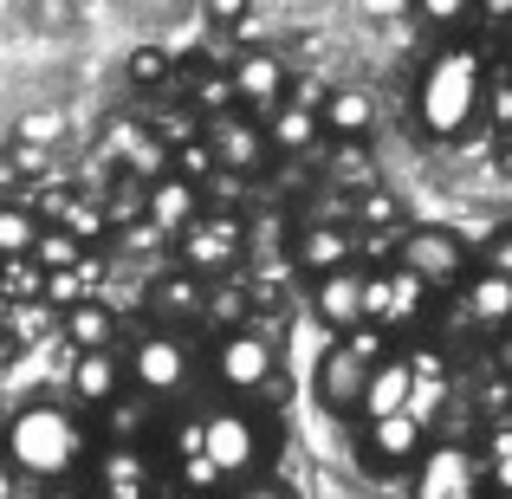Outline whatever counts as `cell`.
Wrapping results in <instances>:
<instances>
[{
  "instance_id": "obj_1",
  "label": "cell",
  "mask_w": 512,
  "mask_h": 499,
  "mask_svg": "<svg viewBox=\"0 0 512 499\" xmlns=\"http://www.w3.org/2000/svg\"><path fill=\"white\" fill-rule=\"evenodd\" d=\"M266 461H273V428L266 415H253V402H221L182 428V480L201 493L240 487V480L266 474Z\"/></svg>"
},
{
  "instance_id": "obj_2",
  "label": "cell",
  "mask_w": 512,
  "mask_h": 499,
  "mask_svg": "<svg viewBox=\"0 0 512 499\" xmlns=\"http://www.w3.org/2000/svg\"><path fill=\"white\" fill-rule=\"evenodd\" d=\"M91 454V428L78 422L72 402H20L0 428V461L13 474L39 480V487H59L85 467Z\"/></svg>"
},
{
  "instance_id": "obj_3",
  "label": "cell",
  "mask_w": 512,
  "mask_h": 499,
  "mask_svg": "<svg viewBox=\"0 0 512 499\" xmlns=\"http://www.w3.org/2000/svg\"><path fill=\"white\" fill-rule=\"evenodd\" d=\"M480 104H487V52L454 39L415 78V124L435 143H461L480 130Z\"/></svg>"
},
{
  "instance_id": "obj_4",
  "label": "cell",
  "mask_w": 512,
  "mask_h": 499,
  "mask_svg": "<svg viewBox=\"0 0 512 499\" xmlns=\"http://www.w3.org/2000/svg\"><path fill=\"white\" fill-rule=\"evenodd\" d=\"M383 350H389V337H383V331H370V325L331 337L325 357H318V370H312V396H318V409L338 415V422H350V415L363 409V389H370V370H376V357H383Z\"/></svg>"
},
{
  "instance_id": "obj_5",
  "label": "cell",
  "mask_w": 512,
  "mask_h": 499,
  "mask_svg": "<svg viewBox=\"0 0 512 499\" xmlns=\"http://www.w3.org/2000/svg\"><path fill=\"white\" fill-rule=\"evenodd\" d=\"M389 253H396L389 266H402V273H409L415 286H428V292L461 286L467 266H474V247H467L454 227H441V221H409V227H396Z\"/></svg>"
},
{
  "instance_id": "obj_6",
  "label": "cell",
  "mask_w": 512,
  "mask_h": 499,
  "mask_svg": "<svg viewBox=\"0 0 512 499\" xmlns=\"http://www.w3.org/2000/svg\"><path fill=\"white\" fill-rule=\"evenodd\" d=\"M124 383L137 389L143 402H175L195 383V350H188L182 331H143L137 344L124 350Z\"/></svg>"
},
{
  "instance_id": "obj_7",
  "label": "cell",
  "mask_w": 512,
  "mask_h": 499,
  "mask_svg": "<svg viewBox=\"0 0 512 499\" xmlns=\"http://www.w3.org/2000/svg\"><path fill=\"white\" fill-rule=\"evenodd\" d=\"M240 260H247V227H240L227 208H201L195 221L175 234V266H182V273H195L201 286L227 279Z\"/></svg>"
},
{
  "instance_id": "obj_8",
  "label": "cell",
  "mask_w": 512,
  "mask_h": 499,
  "mask_svg": "<svg viewBox=\"0 0 512 499\" xmlns=\"http://www.w3.org/2000/svg\"><path fill=\"white\" fill-rule=\"evenodd\" d=\"M428 448V415L422 409H396V415H370L357 435V461L370 480H402Z\"/></svg>"
},
{
  "instance_id": "obj_9",
  "label": "cell",
  "mask_w": 512,
  "mask_h": 499,
  "mask_svg": "<svg viewBox=\"0 0 512 499\" xmlns=\"http://www.w3.org/2000/svg\"><path fill=\"white\" fill-rule=\"evenodd\" d=\"M409 499H487V467L467 441H428L409 467Z\"/></svg>"
},
{
  "instance_id": "obj_10",
  "label": "cell",
  "mask_w": 512,
  "mask_h": 499,
  "mask_svg": "<svg viewBox=\"0 0 512 499\" xmlns=\"http://www.w3.org/2000/svg\"><path fill=\"white\" fill-rule=\"evenodd\" d=\"M273 376H279V350H273V337H266V331L234 325L221 344H214V383H221L234 402L266 396V389H273Z\"/></svg>"
},
{
  "instance_id": "obj_11",
  "label": "cell",
  "mask_w": 512,
  "mask_h": 499,
  "mask_svg": "<svg viewBox=\"0 0 512 499\" xmlns=\"http://www.w3.org/2000/svg\"><path fill=\"white\" fill-rule=\"evenodd\" d=\"M428 299L435 292L428 286H415L402 266H389V260H376V266H363V325L370 331H409V325H422V312H428Z\"/></svg>"
},
{
  "instance_id": "obj_12",
  "label": "cell",
  "mask_w": 512,
  "mask_h": 499,
  "mask_svg": "<svg viewBox=\"0 0 512 499\" xmlns=\"http://www.w3.org/2000/svg\"><path fill=\"white\" fill-rule=\"evenodd\" d=\"M201 143L214 150V169H221V175H260L266 163H273L260 117H247V111H221V117H208Z\"/></svg>"
},
{
  "instance_id": "obj_13",
  "label": "cell",
  "mask_w": 512,
  "mask_h": 499,
  "mask_svg": "<svg viewBox=\"0 0 512 499\" xmlns=\"http://www.w3.org/2000/svg\"><path fill=\"white\" fill-rule=\"evenodd\" d=\"M227 85H234V111L260 117V111H279V104H286L292 72H286L279 52H240V59L227 65Z\"/></svg>"
},
{
  "instance_id": "obj_14",
  "label": "cell",
  "mask_w": 512,
  "mask_h": 499,
  "mask_svg": "<svg viewBox=\"0 0 512 499\" xmlns=\"http://www.w3.org/2000/svg\"><path fill=\"white\" fill-rule=\"evenodd\" d=\"M91 480H98V499H156V467L143 441H104Z\"/></svg>"
},
{
  "instance_id": "obj_15",
  "label": "cell",
  "mask_w": 512,
  "mask_h": 499,
  "mask_svg": "<svg viewBox=\"0 0 512 499\" xmlns=\"http://www.w3.org/2000/svg\"><path fill=\"white\" fill-rule=\"evenodd\" d=\"M65 389H72V409H91L98 415L104 402L124 396V350H72V376H65Z\"/></svg>"
},
{
  "instance_id": "obj_16",
  "label": "cell",
  "mask_w": 512,
  "mask_h": 499,
  "mask_svg": "<svg viewBox=\"0 0 512 499\" xmlns=\"http://www.w3.org/2000/svg\"><path fill=\"white\" fill-rule=\"evenodd\" d=\"M312 318L331 337H344V331L363 325V266H338V273L312 279Z\"/></svg>"
},
{
  "instance_id": "obj_17",
  "label": "cell",
  "mask_w": 512,
  "mask_h": 499,
  "mask_svg": "<svg viewBox=\"0 0 512 499\" xmlns=\"http://www.w3.org/2000/svg\"><path fill=\"white\" fill-rule=\"evenodd\" d=\"M292 260L318 279V273H338V266H363V240L350 234L344 221H312L299 240H292Z\"/></svg>"
},
{
  "instance_id": "obj_18",
  "label": "cell",
  "mask_w": 512,
  "mask_h": 499,
  "mask_svg": "<svg viewBox=\"0 0 512 499\" xmlns=\"http://www.w3.org/2000/svg\"><path fill=\"white\" fill-rule=\"evenodd\" d=\"M201 305H208V286L182 266L150 279V312H156V331H182V325H201Z\"/></svg>"
},
{
  "instance_id": "obj_19",
  "label": "cell",
  "mask_w": 512,
  "mask_h": 499,
  "mask_svg": "<svg viewBox=\"0 0 512 499\" xmlns=\"http://www.w3.org/2000/svg\"><path fill=\"white\" fill-rule=\"evenodd\" d=\"M143 221H150V234H182V227L188 221H195V214H201V188L195 182H182V175H156V182L150 188H143Z\"/></svg>"
},
{
  "instance_id": "obj_20",
  "label": "cell",
  "mask_w": 512,
  "mask_h": 499,
  "mask_svg": "<svg viewBox=\"0 0 512 499\" xmlns=\"http://www.w3.org/2000/svg\"><path fill=\"white\" fill-rule=\"evenodd\" d=\"M396 409H415V363L402 357V350H383L376 370H370V389H363L357 422H370V415H396Z\"/></svg>"
},
{
  "instance_id": "obj_21",
  "label": "cell",
  "mask_w": 512,
  "mask_h": 499,
  "mask_svg": "<svg viewBox=\"0 0 512 499\" xmlns=\"http://www.w3.org/2000/svg\"><path fill=\"white\" fill-rule=\"evenodd\" d=\"M461 312H467V325H480V331H512V286L474 260L467 279H461Z\"/></svg>"
},
{
  "instance_id": "obj_22",
  "label": "cell",
  "mask_w": 512,
  "mask_h": 499,
  "mask_svg": "<svg viewBox=\"0 0 512 499\" xmlns=\"http://www.w3.org/2000/svg\"><path fill=\"white\" fill-rule=\"evenodd\" d=\"M117 150V169L130 175V182H143L150 188L156 175H169V137H156V130H143V124H111V137H104Z\"/></svg>"
},
{
  "instance_id": "obj_23",
  "label": "cell",
  "mask_w": 512,
  "mask_h": 499,
  "mask_svg": "<svg viewBox=\"0 0 512 499\" xmlns=\"http://www.w3.org/2000/svg\"><path fill=\"white\" fill-rule=\"evenodd\" d=\"M318 130H325V137H338V143H363L376 130V98L363 85L325 91V104H318Z\"/></svg>"
},
{
  "instance_id": "obj_24",
  "label": "cell",
  "mask_w": 512,
  "mask_h": 499,
  "mask_svg": "<svg viewBox=\"0 0 512 499\" xmlns=\"http://www.w3.org/2000/svg\"><path fill=\"white\" fill-rule=\"evenodd\" d=\"M39 214H46V227L72 234L78 247H85V240H104V234H111V214H104V201L72 195V188H52V195L39 201Z\"/></svg>"
},
{
  "instance_id": "obj_25",
  "label": "cell",
  "mask_w": 512,
  "mask_h": 499,
  "mask_svg": "<svg viewBox=\"0 0 512 499\" xmlns=\"http://www.w3.org/2000/svg\"><path fill=\"white\" fill-rule=\"evenodd\" d=\"M117 337H124V325H117V305L111 299H78L65 305V344L72 350H117Z\"/></svg>"
},
{
  "instance_id": "obj_26",
  "label": "cell",
  "mask_w": 512,
  "mask_h": 499,
  "mask_svg": "<svg viewBox=\"0 0 512 499\" xmlns=\"http://www.w3.org/2000/svg\"><path fill=\"white\" fill-rule=\"evenodd\" d=\"M266 150L273 156H305L325 130H318V111H305V104H279V111H266Z\"/></svg>"
},
{
  "instance_id": "obj_27",
  "label": "cell",
  "mask_w": 512,
  "mask_h": 499,
  "mask_svg": "<svg viewBox=\"0 0 512 499\" xmlns=\"http://www.w3.org/2000/svg\"><path fill=\"white\" fill-rule=\"evenodd\" d=\"M33 240H39V214H33V201H0V260H26L33 253Z\"/></svg>"
},
{
  "instance_id": "obj_28",
  "label": "cell",
  "mask_w": 512,
  "mask_h": 499,
  "mask_svg": "<svg viewBox=\"0 0 512 499\" xmlns=\"http://www.w3.org/2000/svg\"><path fill=\"white\" fill-rule=\"evenodd\" d=\"M350 234H396V227H402V214H396V195H389V188H363V195L357 201H350Z\"/></svg>"
},
{
  "instance_id": "obj_29",
  "label": "cell",
  "mask_w": 512,
  "mask_h": 499,
  "mask_svg": "<svg viewBox=\"0 0 512 499\" xmlns=\"http://www.w3.org/2000/svg\"><path fill=\"white\" fill-rule=\"evenodd\" d=\"M480 467H487V493H512V409L493 422L487 448H480Z\"/></svg>"
},
{
  "instance_id": "obj_30",
  "label": "cell",
  "mask_w": 512,
  "mask_h": 499,
  "mask_svg": "<svg viewBox=\"0 0 512 499\" xmlns=\"http://www.w3.org/2000/svg\"><path fill=\"white\" fill-rule=\"evenodd\" d=\"M26 260L39 266V273H72L78 260H85V247H78L72 234H59V227H39V240H33V253Z\"/></svg>"
},
{
  "instance_id": "obj_31",
  "label": "cell",
  "mask_w": 512,
  "mask_h": 499,
  "mask_svg": "<svg viewBox=\"0 0 512 499\" xmlns=\"http://www.w3.org/2000/svg\"><path fill=\"white\" fill-rule=\"evenodd\" d=\"M169 175H182V182H195V188H208L214 175V150L201 137H182V143H169Z\"/></svg>"
},
{
  "instance_id": "obj_32",
  "label": "cell",
  "mask_w": 512,
  "mask_h": 499,
  "mask_svg": "<svg viewBox=\"0 0 512 499\" xmlns=\"http://www.w3.org/2000/svg\"><path fill=\"white\" fill-rule=\"evenodd\" d=\"M169 72H175V59H169L163 46H137V52L124 59V78H130L137 91H156V85H169Z\"/></svg>"
},
{
  "instance_id": "obj_33",
  "label": "cell",
  "mask_w": 512,
  "mask_h": 499,
  "mask_svg": "<svg viewBox=\"0 0 512 499\" xmlns=\"http://www.w3.org/2000/svg\"><path fill=\"white\" fill-rule=\"evenodd\" d=\"M104 441H137L143 435V396L130 402V396H117V402H104Z\"/></svg>"
},
{
  "instance_id": "obj_34",
  "label": "cell",
  "mask_w": 512,
  "mask_h": 499,
  "mask_svg": "<svg viewBox=\"0 0 512 499\" xmlns=\"http://www.w3.org/2000/svg\"><path fill=\"white\" fill-rule=\"evenodd\" d=\"M415 13H422L435 33H454V26L474 20V0H415Z\"/></svg>"
},
{
  "instance_id": "obj_35",
  "label": "cell",
  "mask_w": 512,
  "mask_h": 499,
  "mask_svg": "<svg viewBox=\"0 0 512 499\" xmlns=\"http://www.w3.org/2000/svg\"><path fill=\"white\" fill-rule=\"evenodd\" d=\"M195 111H208V117L234 111V85H227V72H201L195 78Z\"/></svg>"
},
{
  "instance_id": "obj_36",
  "label": "cell",
  "mask_w": 512,
  "mask_h": 499,
  "mask_svg": "<svg viewBox=\"0 0 512 499\" xmlns=\"http://www.w3.org/2000/svg\"><path fill=\"white\" fill-rule=\"evenodd\" d=\"M480 117H493L500 130H512V72H487V104Z\"/></svg>"
},
{
  "instance_id": "obj_37",
  "label": "cell",
  "mask_w": 512,
  "mask_h": 499,
  "mask_svg": "<svg viewBox=\"0 0 512 499\" xmlns=\"http://www.w3.org/2000/svg\"><path fill=\"white\" fill-rule=\"evenodd\" d=\"M221 499H299V487L279 480V474H253V480H240V487H227Z\"/></svg>"
},
{
  "instance_id": "obj_38",
  "label": "cell",
  "mask_w": 512,
  "mask_h": 499,
  "mask_svg": "<svg viewBox=\"0 0 512 499\" xmlns=\"http://www.w3.org/2000/svg\"><path fill=\"white\" fill-rule=\"evenodd\" d=\"M474 260H480V266H487V273H500V279H506V286H512V227H500V234H493V240H487V247H480V253H474Z\"/></svg>"
},
{
  "instance_id": "obj_39",
  "label": "cell",
  "mask_w": 512,
  "mask_h": 499,
  "mask_svg": "<svg viewBox=\"0 0 512 499\" xmlns=\"http://www.w3.org/2000/svg\"><path fill=\"white\" fill-rule=\"evenodd\" d=\"M65 130V117L59 111H46V117H20V137H59Z\"/></svg>"
},
{
  "instance_id": "obj_40",
  "label": "cell",
  "mask_w": 512,
  "mask_h": 499,
  "mask_svg": "<svg viewBox=\"0 0 512 499\" xmlns=\"http://www.w3.org/2000/svg\"><path fill=\"white\" fill-rule=\"evenodd\" d=\"M247 7H253V0H208V13H214V20H221V26L247 20Z\"/></svg>"
},
{
  "instance_id": "obj_41",
  "label": "cell",
  "mask_w": 512,
  "mask_h": 499,
  "mask_svg": "<svg viewBox=\"0 0 512 499\" xmlns=\"http://www.w3.org/2000/svg\"><path fill=\"white\" fill-rule=\"evenodd\" d=\"M493 169L512 182V130H500V143H493Z\"/></svg>"
},
{
  "instance_id": "obj_42",
  "label": "cell",
  "mask_w": 512,
  "mask_h": 499,
  "mask_svg": "<svg viewBox=\"0 0 512 499\" xmlns=\"http://www.w3.org/2000/svg\"><path fill=\"white\" fill-rule=\"evenodd\" d=\"M474 13H493V20L506 26V20H512V0H474Z\"/></svg>"
},
{
  "instance_id": "obj_43",
  "label": "cell",
  "mask_w": 512,
  "mask_h": 499,
  "mask_svg": "<svg viewBox=\"0 0 512 499\" xmlns=\"http://www.w3.org/2000/svg\"><path fill=\"white\" fill-rule=\"evenodd\" d=\"M396 7H409V0H370V13H396Z\"/></svg>"
},
{
  "instance_id": "obj_44",
  "label": "cell",
  "mask_w": 512,
  "mask_h": 499,
  "mask_svg": "<svg viewBox=\"0 0 512 499\" xmlns=\"http://www.w3.org/2000/svg\"><path fill=\"white\" fill-rule=\"evenodd\" d=\"M500 39H506V52H512V20H506V26H500Z\"/></svg>"
},
{
  "instance_id": "obj_45",
  "label": "cell",
  "mask_w": 512,
  "mask_h": 499,
  "mask_svg": "<svg viewBox=\"0 0 512 499\" xmlns=\"http://www.w3.org/2000/svg\"><path fill=\"white\" fill-rule=\"evenodd\" d=\"M487 499H512V493H487Z\"/></svg>"
}]
</instances>
